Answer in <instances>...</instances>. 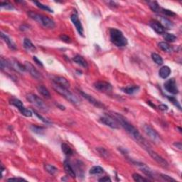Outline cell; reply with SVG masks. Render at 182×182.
Returning a JSON list of instances; mask_svg holds the SVG:
<instances>
[{"instance_id":"23","label":"cell","mask_w":182,"mask_h":182,"mask_svg":"<svg viewBox=\"0 0 182 182\" xmlns=\"http://www.w3.org/2000/svg\"><path fill=\"white\" fill-rule=\"evenodd\" d=\"M24 46L27 51H29L31 52L35 51L36 49V46L32 44V42H31L29 39L27 38L24 39Z\"/></svg>"},{"instance_id":"37","label":"cell","mask_w":182,"mask_h":182,"mask_svg":"<svg viewBox=\"0 0 182 182\" xmlns=\"http://www.w3.org/2000/svg\"><path fill=\"white\" fill-rule=\"evenodd\" d=\"M96 150L98 152V153L100 154L101 157H103V158H108L109 157V152L107 150L103 147H97L96 148Z\"/></svg>"},{"instance_id":"48","label":"cell","mask_w":182,"mask_h":182,"mask_svg":"<svg viewBox=\"0 0 182 182\" xmlns=\"http://www.w3.org/2000/svg\"><path fill=\"white\" fill-rule=\"evenodd\" d=\"M147 104H149V105H151L152 107L153 108H156V106L155 105L153 104V103H152V102H150V101H148V102H147Z\"/></svg>"},{"instance_id":"19","label":"cell","mask_w":182,"mask_h":182,"mask_svg":"<svg viewBox=\"0 0 182 182\" xmlns=\"http://www.w3.org/2000/svg\"><path fill=\"white\" fill-rule=\"evenodd\" d=\"M64 169L65 173L70 176L71 178H72V179H76V172H75L74 169H73L72 166H71V165L69 164L67 161L64 162Z\"/></svg>"},{"instance_id":"10","label":"cell","mask_w":182,"mask_h":182,"mask_svg":"<svg viewBox=\"0 0 182 182\" xmlns=\"http://www.w3.org/2000/svg\"><path fill=\"white\" fill-rule=\"evenodd\" d=\"M100 122L101 123L104 124L107 126L111 127L112 129H119L120 128V124L117 123L114 117H112L111 115H109L108 116H103L100 118Z\"/></svg>"},{"instance_id":"16","label":"cell","mask_w":182,"mask_h":182,"mask_svg":"<svg viewBox=\"0 0 182 182\" xmlns=\"http://www.w3.org/2000/svg\"><path fill=\"white\" fill-rule=\"evenodd\" d=\"M149 26L154 31L158 34H163L165 33V28L162 25L160 22L157 20H152L149 22Z\"/></svg>"},{"instance_id":"41","label":"cell","mask_w":182,"mask_h":182,"mask_svg":"<svg viewBox=\"0 0 182 182\" xmlns=\"http://www.w3.org/2000/svg\"><path fill=\"white\" fill-rule=\"evenodd\" d=\"M33 112H34L35 115H36L37 117H38L39 118V119H40L42 121V122H44V123H51V122L49 120H48L46 119V118H44V117H43V116H41V115H39V114L36 111V110H33Z\"/></svg>"},{"instance_id":"28","label":"cell","mask_w":182,"mask_h":182,"mask_svg":"<svg viewBox=\"0 0 182 182\" xmlns=\"http://www.w3.org/2000/svg\"><path fill=\"white\" fill-rule=\"evenodd\" d=\"M148 4H149V8L153 11L154 12H159L161 11V8L158 4V3L155 1H148Z\"/></svg>"},{"instance_id":"21","label":"cell","mask_w":182,"mask_h":182,"mask_svg":"<svg viewBox=\"0 0 182 182\" xmlns=\"http://www.w3.org/2000/svg\"><path fill=\"white\" fill-rule=\"evenodd\" d=\"M73 60H74V61L75 62V63H76L77 64L80 65V66L85 68H87L88 67V64L87 61H86L85 59H84V58L81 56L77 55L75 56L74 59H73Z\"/></svg>"},{"instance_id":"30","label":"cell","mask_w":182,"mask_h":182,"mask_svg":"<svg viewBox=\"0 0 182 182\" xmlns=\"http://www.w3.org/2000/svg\"><path fill=\"white\" fill-rule=\"evenodd\" d=\"M30 129L33 132L36 133L37 134H43L45 132V129L44 127L37 126V125H31Z\"/></svg>"},{"instance_id":"14","label":"cell","mask_w":182,"mask_h":182,"mask_svg":"<svg viewBox=\"0 0 182 182\" xmlns=\"http://www.w3.org/2000/svg\"><path fill=\"white\" fill-rule=\"evenodd\" d=\"M78 91H79L80 94L82 96L84 97V98L86 99V100L91 103V104L97 107V108H105L104 105H103L101 102H100L99 100H97V99H95L94 97L91 96V95H88V94H87V93L82 92V91H80V90Z\"/></svg>"},{"instance_id":"29","label":"cell","mask_w":182,"mask_h":182,"mask_svg":"<svg viewBox=\"0 0 182 182\" xmlns=\"http://www.w3.org/2000/svg\"><path fill=\"white\" fill-rule=\"evenodd\" d=\"M162 22H160L162 24V25L165 28V29H171L172 27H174V24L171 21H169L168 19H166L164 17H162Z\"/></svg>"},{"instance_id":"34","label":"cell","mask_w":182,"mask_h":182,"mask_svg":"<svg viewBox=\"0 0 182 182\" xmlns=\"http://www.w3.org/2000/svg\"><path fill=\"white\" fill-rule=\"evenodd\" d=\"M33 3L35 4L36 5L37 7H39V8H40L41 9H43V10L46 11V12H48L50 13H53V10H52L51 9L49 8L48 6H46V5L43 4H41V2H39V1H33Z\"/></svg>"},{"instance_id":"45","label":"cell","mask_w":182,"mask_h":182,"mask_svg":"<svg viewBox=\"0 0 182 182\" xmlns=\"http://www.w3.org/2000/svg\"><path fill=\"white\" fill-rule=\"evenodd\" d=\"M98 181H103V182H104V181L108 182V181H111L112 180L110 177H109V176H104V177L101 178V179H99Z\"/></svg>"},{"instance_id":"3","label":"cell","mask_w":182,"mask_h":182,"mask_svg":"<svg viewBox=\"0 0 182 182\" xmlns=\"http://www.w3.org/2000/svg\"><path fill=\"white\" fill-rule=\"evenodd\" d=\"M28 14H29V16L32 19L38 22L39 24H40L43 27L51 29L55 28L56 27L55 22H54L52 19L48 17V16H44V15L42 14H39L38 13L31 12V11L28 12Z\"/></svg>"},{"instance_id":"31","label":"cell","mask_w":182,"mask_h":182,"mask_svg":"<svg viewBox=\"0 0 182 182\" xmlns=\"http://www.w3.org/2000/svg\"><path fill=\"white\" fill-rule=\"evenodd\" d=\"M152 59L153 61H155V63H156L157 65H162L163 63H164V61H163L162 58L161 57L159 54H157L156 53H152Z\"/></svg>"},{"instance_id":"20","label":"cell","mask_w":182,"mask_h":182,"mask_svg":"<svg viewBox=\"0 0 182 182\" xmlns=\"http://www.w3.org/2000/svg\"><path fill=\"white\" fill-rule=\"evenodd\" d=\"M123 91L124 93H127L128 95H133L134 93H137L140 90V87L138 85H129L127 87L123 88Z\"/></svg>"},{"instance_id":"42","label":"cell","mask_w":182,"mask_h":182,"mask_svg":"<svg viewBox=\"0 0 182 182\" xmlns=\"http://www.w3.org/2000/svg\"><path fill=\"white\" fill-rule=\"evenodd\" d=\"M161 177L164 180V181H176V180L173 179L172 177H171V176L166 175V174H161Z\"/></svg>"},{"instance_id":"13","label":"cell","mask_w":182,"mask_h":182,"mask_svg":"<svg viewBox=\"0 0 182 182\" xmlns=\"http://www.w3.org/2000/svg\"><path fill=\"white\" fill-rule=\"evenodd\" d=\"M94 87L97 91L104 93L111 92L112 90V86L111 84L105 81H97L94 83Z\"/></svg>"},{"instance_id":"39","label":"cell","mask_w":182,"mask_h":182,"mask_svg":"<svg viewBox=\"0 0 182 182\" xmlns=\"http://www.w3.org/2000/svg\"><path fill=\"white\" fill-rule=\"evenodd\" d=\"M160 12H162L163 14L166 15V16H176V14L174 12H172V11L169 10V9H161Z\"/></svg>"},{"instance_id":"22","label":"cell","mask_w":182,"mask_h":182,"mask_svg":"<svg viewBox=\"0 0 182 182\" xmlns=\"http://www.w3.org/2000/svg\"><path fill=\"white\" fill-rule=\"evenodd\" d=\"M171 74V69L169 66H163L160 68V70L159 71V75L161 78H163V79H165V78H168L169 76H170Z\"/></svg>"},{"instance_id":"4","label":"cell","mask_w":182,"mask_h":182,"mask_svg":"<svg viewBox=\"0 0 182 182\" xmlns=\"http://www.w3.org/2000/svg\"><path fill=\"white\" fill-rule=\"evenodd\" d=\"M53 89L55 90L59 94L61 95V96H63L65 99H66L67 100H68L69 102L72 103V104L76 105H78L80 104V99L77 96H76L74 94H73L71 92L69 91L68 89L60 87V86L56 85V84H54Z\"/></svg>"},{"instance_id":"1","label":"cell","mask_w":182,"mask_h":182,"mask_svg":"<svg viewBox=\"0 0 182 182\" xmlns=\"http://www.w3.org/2000/svg\"><path fill=\"white\" fill-rule=\"evenodd\" d=\"M111 115L112 117H114L117 123L120 124V125L125 129V131L130 135L134 139L136 142H137L142 147H144V149H147V148L150 147L149 143H147V141L145 140L143 137L142 136L138 129L133 126V125L130 123H129L127 120L126 118H125L123 115H120V114L116 113V112H112Z\"/></svg>"},{"instance_id":"12","label":"cell","mask_w":182,"mask_h":182,"mask_svg":"<svg viewBox=\"0 0 182 182\" xmlns=\"http://www.w3.org/2000/svg\"><path fill=\"white\" fill-rule=\"evenodd\" d=\"M71 22H72V23L74 24L75 27H76V29L77 30V31L78 32V33H79L80 36H83L84 34L83 27H82L81 22H80L79 18H78L77 12H74L71 14Z\"/></svg>"},{"instance_id":"33","label":"cell","mask_w":182,"mask_h":182,"mask_svg":"<svg viewBox=\"0 0 182 182\" xmlns=\"http://www.w3.org/2000/svg\"><path fill=\"white\" fill-rule=\"evenodd\" d=\"M132 178L133 179L137 182H147L149 181V179H145V178H144L143 176H142L140 174L137 173L132 174Z\"/></svg>"},{"instance_id":"9","label":"cell","mask_w":182,"mask_h":182,"mask_svg":"<svg viewBox=\"0 0 182 182\" xmlns=\"http://www.w3.org/2000/svg\"><path fill=\"white\" fill-rule=\"evenodd\" d=\"M128 160L131 163H132V164L135 165L136 166H137V167L140 169L141 170L142 172H143L144 174H145V175L149 176V178H154L155 174H154L152 170L149 167V166H147L145 164H144V163L140 162H137V161L133 160V159H130V158H128Z\"/></svg>"},{"instance_id":"35","label":"cell","mask_w":182,"mask_h":182,"mask_svg":"<svg viewBox=\"0 0 182 182\" xmlns=\"http://www.w3.org/2000/svg\"><path fill=\"white\" fill-rule=\"evenodd\" d=\"M166 97H167L168 100H169L171 103H172V104H173L174 105H175L176 107V108L179 109V110H181V105H180V103H179V101L177 100V99H176V97H172V96H166Z\"/></svg>"},{"instance_id":"26","label":"cell","mask_w":182,"mask_h":182,"mask_svg":"<svg viewBox=\"0 0 182 182\" xmlns=\"http://www.w3.org/2000/svg\"><path fill=\"white\" fill-rule=\"evenodd\" d=\"M44 169L48 174L52 176L56 175L58 173V172H59V169L57 168L51 164H44Z\"/></svg>"},{"instance_id":"32","label":"cell","mask_w":182,"mask_h":182,"mask_svg":"<svg viewBox=\"0 0 182 182\" xmlns=\"http://www.w3.org/2000/svg\"><path fill=\"white\" fill-rule=\"evenodd\" d=\"M104 172V169L100 166H93L90 169L89 173L91 174H100Z\"/></svg>"},{"instance_id":"25","label":"cell","mask_w":182,"mask_h":182,"mask_svg":"<svg viewBox=\"0 0 182 182\" xmlns=\"http://www.w3.org/2000/svg\"><path fill=\"white\" fill-rule=\"evenodd\" d=\"M159 47L162 49L163 51L166 52V53H171L173 51L172 46H170L168 43L164 42V41H162V42L159 43Z\"/></svg>"},{"instance_id":"5","label":"cell","mask_w":182,"mask_h":182,"mask_svg":"<svg viewBox=\"0 0 182 182\" xmlns=\"http://www.w3.org/2000/svg\"><path fill=\"white\" fill-rule=\"evenodd\" d=\"M27 99L29 103H31L33 105L38 108L39 110L44 112H47L48 110L47 105L44 103V101L41 97L37 96L36 95L33 94V93H29L27 95Z\"/></svg>"},{"instance_id":"7","label":"cell","mask_w":182,"mask_h":182,"mask_svg":"<svg viewBox=\"0 0 182 182\" xmlns=\"http://www.w3.org/2000/svg\"><path fill=\"white\" fill-rule=\"evenodd\" d=\"M10 104L12 105L17 108V109L19 110V112L22 113V115L27 117H30L32 116V112L31 110H28V109L24 108L23 105V103H22V101L19 100L17 98H12L10 100Z\"/></svg>"},{"instance_id":"27","label":"cell","mask_w":182,"mask_h":182,"mask_svg":"<svg viewBox=\"0 0 182 182\" xmlns=\"http://www.w3.org/2000/svg\"><path fill=\"white\" fill-rule=\"evenodd\" d=\"M61 149L63 154H64L65 155L68 156V157L73 155V154H74V152H73L72 149L65 143H63L61 144Z\"/></svg>"},{"instance_id":"15","label":"cell","mask_w":182,"mask_h":182,"mask_svg":"<svg viewBox=\"0 0 182 182\" xmlns=\"http://www.w3.org/2000/svg\"><path fill=\"white\" fill-rule=\"evenodd\" d=\"M26 67V69H27V71H29V73L31 74V76L34 78L35 79L39 80L42 78V76L40 73L36 69V68L33 66V65L31 64L30 62H25V64H24Z\"/></svg>"},{"instance_id":"36","label":"cell","mask_w":182,"mask_h":182,"mask_svg":"<svg viewBox=\"0 0 182 182\" xmlns=\"http://www.w3.org/2000/svg\"><path fill=\"white\" fill-rule=\"evenodd\" d=\"M164 38L166 41L172 43L176 41V39H177L176 36L173 34V33H165V35L164 36Z\"/></svg>"},{"instance_id":"46","label":"cell","mask_w":182,"mask_h":182,"mask_svg":"<svg viewBox=\"0 0 182 182\" xmlns=\"http://www.w3.org/2000/svg\"><path fill=\"white\" fill-rule=\"evenodd\" d=\"M33 61H34L36 63H37V64H38L39 65H40V66H41V67H43V63H41V61H39V60L37 59V57L36 56H33Z\"/></svg>"},{"instance_id":"8","label":"cell","mask_w":182,"mask_h":182,"mask_svg":"<svg viewBox=\"0 0 182 182\" xmlns=\"http://www.w3.org/2000/svg\"><path fill=\"white\" fill-rule=\"evenodd\" d=\"M146 150H147V152H148V154H149L150 157H151L157 163V164H159L161 166H162V167L166 169L169 167V165L167 161H166V159H164L163 157H161V156L158 155L157 152H155V151H153V150L151 149V147L147 148V149H146Z\"/></svg>"},{"instance_id":"24","label":"cell","mask_w":182,"mask_h":182,"mask_svg":"<svg viewBox=\"0 0 182 182\" xmlns=\"http://www.w3.org/2000/svg\"><path fill=\"white\" fill-rule=\"evenodd\" d=\"M37 91L41 95H43L46 98H50L51 97V94L48 91V90L46 87H44V85H39L37 87Z\"/></svg>"},{"instance_id":"44","label":"cell","mask_w":182,"mask_h":182,"mask_svg":"<svg viewBox=\"0 0 182 182\" xmlns=\"http://www.w3.org/2000/svg\"><path fill=\"white\" fill-rule=\"evenodd\" d=\"M174 146L175 147L177 148L178 149H179L180 151L181 150H182V144H181V142H174Z\"/></svg>"},{"instance_id":"43","label":"cell","mask_w":182,"mask_h":182,"mask_svg":"<svg viewBox=\"0 0 182 182\" xmlns=\"http://www.w3.org/2000/svg\"><path fill=\"white\" fill-rule=\"evenodd\" d=\"M7 181H26L27 180L23 179V178H10V179H7Z\"/></svg>"},{"instance_id":"11","label":"cell","mask_w":182,"mask_h":182,"mask_svg":"<svg viewBox=\"0 0 182 182\" xmlns=\"http://www.w3.org/2000/svg\"><path fill=\"white\" fill-rule=\"evenodd\" d=\"M164 88L166 91L172 93L173 95H176L179 93V89H178L176 82L174 78H171L166 81L164 84Z\"/></svg>"},{"instance_id":"18","label":"cell","mask_w":182,"mask_h":182,"mask_svg":"<svg viewBox=\"0 0 182 182\" xmlns=\"http://www.w3.org/2000/svg\"><path fill=\"white\" fill-rule=\"evenodd\" d=\"M1 38L3 39L4 41L7 44L8 47L12 50H16V46L15 44V43L5 33L3 32H1Z\"/></svg>"},{"instance_id":"2","label":"cell","mask_w":182,"mask_h":182,"mask_svg":"<svg viewBox=\"0 0 182 182\" xmlns=\"http://www.w3.org/2000/svg\"><path fill=\"white\" fill-rule=\"evenodd\" d=\"M110 38L111 42L117 47H124L127 45V39L124 36L120 30L111 28L110 29Z\"/></svg>"},{"instance_id":"17","label":"cell","mask_w":182,"mask_h":182,"mask_svg":"<svg viewBox=\"0 0 182 182\" xmlns=\"http://www.w3.org/2000/svg\"><path fill=\"white\" fill-rule=\"evenodd\" d=\"M53 82L54 84L60 86V87L66 88V89H68L70 88V82L64 77L56 76L53 78Z\"/></svg>"},{"instance_id":"38","label":"cell","mask_w":182,"mask_h":182,"mask_svg":"<svg viewBox=\"0 0 182 182\" xmlns=\"http://www.w3.org/2000/svg\"><path fill=\"white\" fill-rule=\"evenodd\" d=\"M0 7L3 9H7V10H13V9H14V7L12 4H11L9 2H5V1L0 3Z\"/></svg>"},{"instance_id":"40","label":"cell","mask_w":182,"mask_h":182,"mask_svg":"<svg viewBox=\"0 0 182 182\" xmlns=\"http://www.w3.org/2000/svg\"><path fill=\"white\" fill-rule=\"evenodd\" d=\"M60 39H61V40L64 41L65 43H69V44L71 43V39L70 37L65 34H62L61 36H60Z\"/></svg>"},{"instance_id":"47","label":"cell","mask_w":182,"mask_h":182,"mask_svg":"<svg viewBox=\"0 0 182 182\" xmlns=\"http://www.w3.org/2000/svg\"><path fill=\"white\" fill-rule=\"evenodd\" d=\"M159 108L160 109V110H164V111H165V110H168V107L166 106V105H160L159 106Z\"/></svg>"},{"instance_id":"6","label":"cell","mask_w":182,"mask_h":182,"mask_svg":"<svg viewBox=\"0 0 182 182\" xmlns=\"http://www.w3.org/2000/svg\"><path fill=\"white\" fill-rule=\"evenodd\" d=\"M143 130L146 135L149 137L152 141L155 143H158L161 141V137L155 129H154L149 125H144L143 127Z\"/></svg>"}]
</instances>
